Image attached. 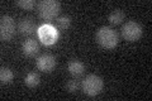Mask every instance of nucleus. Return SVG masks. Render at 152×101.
I'll return each instance as SVG.
<instances>
[{
    "instance_id": "1",
    "label": "nucleus",
    "mask_w": 152,
    "mask_h": 101,
    "mask_svg": "<svg viewBox=\"0 0 152 101\" xmlns=\"http://www.w3.org/2000/svg\"><path fill=\"white\" fill-rule=\"evenodd\" d=\"M96 42L107 49H112V48L117 47V44L119 43V37H118L117 32L112 28L102 27L96 32Z\"/></svg>"
},
{
    "instance_id": "2",
    "label": "nucleus",
    "mask_w": 152,
    "mask_h": 101,
    "mask_svg": "<svg viewBox=\"0 0 152 101\" xmlns=\"http://www.w3.org/2000/svg\"><path fill=\"white\" fill-rule=\"evenodd\" d=\"M60 3L56 0H42L37 4L38 15L45 20H52L60 13Z\"/></svg>"
},
{
    "instance_id": "3",
    "label": "nucleus",
    "mask_w": 152,
    "mask_h": 101,
    "mask_svg": "<svg viewBox=\"0 0 152 101\" xmlns=\"http://www.w3.org/2000/svg\"><path fill=\"white\" fill-rule=\"evenodd\" d=\"M83 90L84 92L89 96H96L98 94L102 92L104 82L102 77H99L96 75H88L83 80Z\"/></svg>"
},
{
    "instance_id": "4",
    "label": "nucleus",
    "mask_w": 152,
    "mask_h": 101,
    "mask_svg": "<svg viewBox=\"0 0 152 101\" xmlns=\"http://www.w3.org/2000/svg\"><path fill=\"white\" fill-rule=\"evenodd\" d=\"M122 36L124 37V39L128 42H136L138 41L142 36V27L140 23L134 20L127 22L122 27Z\"/></svg>"
},
{
    "instance_id": "5",
    "label": "nucleus",
    "mask_w": 152,
    "mask_h": 101,
    "mask_svg": "<svg viewBox=\"0 0 152 101\" xmlns=\"http://www.w3.org/2000/svg\"><path fill=\"white\" fill-rule=\"evenodd\" d=\"M15 34V23L9 15H3L0 20V36L3 42H9Z\"/></svg>"
},
{
    "instance_id": "6",
    "label": "nucleus",
    "mask_w": 152,
    "mask_h": 101,
    "mask_svg": "<svg viewBox=\"0 0 152 101\" xmlns=\"http://www.w3.org/2000/svg\"><path fill=\"white\" fill-rule=\"evenodd\" d=\"M36 65L38 67V70L43 71V72H51L53 71V68L57 65V60L53 54L51 53H45L41 54L36 61Z\"/></svg>"
},
{
    "instance_id": "7",
    "label": "nucleus",
    "mask_w": 152,
    "mask_h": 101,
    "mask_svg": "<svg viewBox=\"0 0 152 101\" xmlns=\"http://www.w3.org/2000/svg\"><path fill=\"white\" fill-rule=\"evenodd\" d=\"M38 36H39V39L45 43V44H52L57 41V31L56 28H53L50 24H46V25H42L38 31Z\"/></svg>"
},
{
    "instance_id": "8",
    "label": "nucleus",
    "mask_w": 152,
    "mask_h": 101,
    "mask_svg": "<svg viewBox=\"0 0 152 101\" xmlns=\"http://www.w3.org/2000/svg\"><path fill=\"white\" fill-rule=\"evenodd\" d=\"M18 31L24 36H31L36 32V23L32 18H23L18 24Z\"/></svg>"
},
{
    "instance_id": "9",
    "label": "nucleus",
    "mask_w": 152,
    "mask_h": 101,
    "mask_svg": "<svg viewBox=\"0 0 152 101\" xmlns=\"http://www.w3.org/2000/svg\"><path fill=\"white\" fill-rule=\"evenodd\" d=\"M23 53H24L27 57H34L38 51H39V46H38L37 41L34 39H27L22 46Z\"/></svg>"
},
{
    "instance_id": "10",
    "label": "nucleus",
    "mask_w": 152,
    "mask_h": 101,
    "mask_svg": "<svg viewBox=\"0 0 152 101\" xmlns=\"http://www.w3.org/2000/svg\"><path fill=\"white\" fill-rule=\"evenodd\" d=\"M67 70H69L71 76H74V77H80V76L84 75V72H85V66H84L83 62H80L77 60H72V61L69 62Z\"/></svg>"
},
{
    "instance_id": "11",
    "label": "nucleus",
    "mask_w": 152,
    "mask_h": 101,
    "mask_svg": "<svg viewBox=\"0 0 152 101\" xmlns=\"http://www.w3.org/2000/svg\"><path fill=\"white\" fill-rule=\"evenodd\" d=\"M108 20L110 24H114V25L121 24L124 20V13H123V10H121V9H114V10L109 14Z\"/></svg>"
},
{
    "instance_id": "12",
    "label": "nucleus",
    "mask_w": 152,
    "mask_h": 101,
    "mask_svg": "<svg viewBox=\"0 0 152 101\" xmlns=\"http://www.w3.org/2000/svg\"><path fill=\"white\" fill-rule=\"evenodd\" d=\"M14 78V73L10 68L8 67H1L0 70V82L3 85H7V84H10Z\"/></svg>"
},
{
    "instance_id": "13",
    "label": "nucleus",
    "mask_w": 152,
    "mask_h": 101,
    "mask_svg": "<svg viewBox=\"0 0 152 101\" xmlns=\"http://www.w3.org/2000/svg\"><path fill=\"white\" fill-rule=\"evenodd\" d=\"M39 81H41V77L37 72H29L24 77V84L28 87H36V86L39 85Z\"/></svg>"
},
{
    "instance_id": "14",
    "label": "nucleus",
    "mask_w": 152,
    "mask_h": 101,
    "mask_svg": "<svg viewBox=\"0 0 152 101\" xmlns=\"http://www.w3.org/2000/svg\"><path fill=\"white\" fill-rule=\"evenodd\" d=\"M56 24H57V28H58V29L65 31L71 25V18L69 15H62V17L56 19Z\"/></svg>"
},
{
    "instance_id": "15",
    "label": "nucleus",
    "mask_w": 152,
    "mask_h": 101,
    "mask_svg": "<svg viewBox=\"0 0 152 101\" xmlns=\"http://www.w3.org/2000/svg\"><path fill=\"white\" fill-rule=\"evenodd\" d=\"M15 4L18 7H20L22 9H24V10H31L36 5L34 0H17Z\"/></svg>"
},
{
    "instance_id": "16",
    "label": "nucleus",
    "mask_w": 152,
    "mask_h": 101,
    "mask_svg": "<svg viewBox=\"0 0 152 101\" xmlns=\"http://www.w3.org/2000/svg\"><path fill=\"white\" fill-rule=\"evenodd\" d=\"M79 87H80V85H79V82L76 80H70V81L66 82V90H67L69 92H71V94H75L76 91L79 90Z\"/></svg>"
}]
</instances>
